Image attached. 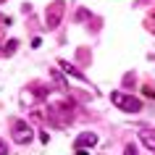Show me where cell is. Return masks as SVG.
Instances as JSON below:
<instances>
[{
  "mask_svg": "<svg viewBox=\"0 0 155 155\" xmlns=\"http://www.w3.org/2000/svg\"><path fill=\"white\" fill-rule=\"evenodd\" d=\"M61 16H63V0H55V3L48 8V26H50V29H55V26H58Z\"/></svg>",
  "mask_w": 155,
  "mask_h": 155,
  "instance_id": "4",
  "label": "cell"
},
{
  "mask_svg": "<svg viewBox=\"0 0 155 155\" xmlns=\"http://www.w3.org/2000/svg\"><path fill=\"white\" fill-rule=\"evenodd\" d=\"M139 139H142V145L150 150V153H155V129H139Z\"/></svg>",
  "mask_w": 155,
  "mask_h": 155,
  "instance_id": "5",
  "label": "cell"
},
{
  "mask_svg": "<svg viewBox=\"0 0 155 155\" xmlns=\"http://www.w3.org/2000/svg\"><path fill=\"white\" fill-rule=\"evenodd\" d=\"M0 3H3V0H0Z\"/></svg>",
  "mask_w": 155,
  "mask_h": 155,
  "instance_id": "10",
  "label": "cell"
},
{
  "mask_svg": "<svg viewBox=\"0 0 155 155\" xmlns=\"http://www.w3.org/2000/svg\"><path fill=\"white\" fill-rule=\"evenodd\" d=\"M110 103L118 105L121 110H126V113H139L142 110V103L131 95H124V92H110Z\"/></svg>",
  "mask_w": 155,
  "mask_h": 155,
  "instance_id": "1",
  "label": "cell"
},
{
  "mask_svg": "<svg viewBox=\"0 0 155 155\" xmlns=\"http://www.w3.org/2000/svg\"><path fill=\"white\" fill-rule=\"evenodd\" d=\"M124 155H137V150H134V147L129 145V147H126V153H124Z\"/></svg>",
  "mask_w": 155,
  "mask_h": 155,
  "instance_id": "7",
  "label": "cell"
},
{
  "mask_svg": "<svg viewBox=\"0 0 155 155\" xmlns=\"http://www.w3.org/2000/svg\"><path fill=\"white\" fill-rule=\"evenodd\" d=\"M0 21H5V24H8V18H5V16H0Z\"/></svg>",
  "mask_w": 155,
  "mask_h": 155,
  "instance_id": "9",
  "label": "cell"
},
{
  "mask_svg": "<svg viewBox=\"0 0 155 155\" xmlns=\"http://www.w3.org/2000/svg\"><path fill=\"white\" fill-rule=\"evenodd\" d=\"M5 153H8V147L3 145V139H0V155H5Z\"/></svg>",
  "mask_w": 155,
  "mask_h": 155,
  "instance_id": "8",
  "label": "cell"
},
{
  "mask_svg": "<svg viewBox=\"0 0 155 155\" xmlns=\"http://www.w3.org/2000/svg\"><path fill=\"white\" fill-rule=\"evenodd\" d=\"M97 145V134L95 131H84V134H79L76 137V142H74V147H76V155H87V150L90 147Z\"/></svg>",
  "mask_w": 155,
  "mask_h": 155,
  "instance_id": "3",
  "label": "cell"
},
{
  "mask_svg": "<svg viewBox=\"0 0 155 155\" xmlns=\"http://www.w3.org/2000/svg\"><path fill=\"white\" fill-rule=\"evenodd\" d=\"M61 68H63V71L68 74V76H74V79H79V82H87V79H84V74H79L76 68H74V66H68V63H66V61H61Z\"/></svg>",
  "mask_w": 155,
  "mask_h": 155,
  "instance_id": "6",
  "label": "cell"
},
{
  "mask_svg": "<svg viewBox=\"0 0 155 155\" xmlns=\"http://www.w3.org/2000/svg\"><path fill=\"white\" fill-rule=\"evenodd\" d=\"M11 134H13V139H16L18 145H29V142H32V137H34L32 126H29V124H24V121H13Z\"/></svg>",
  "mask_w": 155,
  "mask_h": 155,
  "instance_id": "2",
  "label": "cell"
}]
</instances>
